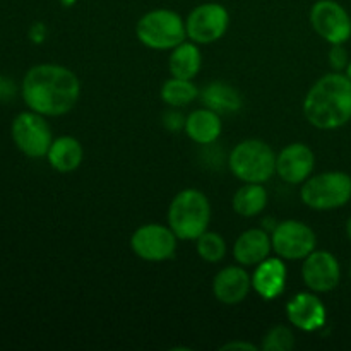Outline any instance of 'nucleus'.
<instances>
[{"mask_svg":"<svg viewBox=\"0 0 351 351\" xmlns=\"http://www.w3.org/2000/svg\"><path fill=\"white\" fill-rule=\"evenodd\" d=\"M252 290V276L245 266H226L213 280V295L225 305H237L245 300Z\"/></svg>","mask_w":351,"mask_h":351,"instance_id":"nucleus-15","label":"nucleus"},{"mask_svg":"<svg viewBox=\"0 0 351 351\" xmlns=\"http://www.w3.org/2000/svg\"><path fill=\"white\" fill-rule=\"evenodd\" d=\"M328 62L335 72H345L350 62V55L346 51L345 45H331V50L328 53Z\"/></svg>","mask_w":351,"mask_h":351,"instance_id":"nucleus-26","label":"nucleus"},{"mask_svg":"<svg viewBox=\"0 0 351 351\" xmlns=\"http://www.w3.org/2000/svg\"><path fill=\"white\" fill-rule=\"evenodd\" d=\"M10 137L17 149L31 160L47 158L48 149L53 143V132L47 117L29 108L14 117Z\"/></svg>","mask_w":351,"mask_h":351,"instance_id":"nucleus-7","label":"nucleus"},{"mask_svg":"<svg viewBox=\"0 0 351 351\" xmlns=\"http://www.w3.org/2000/svg\"><path fill=\"white\" fill-rule=\"evenodd\" d=\"M228 27V9L218 2H204L194 7L185 19L187 38L197 45H211L221 40Z\"/></svg>","mask_w":351,"mask_h":351,"instance_id":"nucleus-10","label":"nucleus"},{"mask_svg":"<svg viewBox=\"0 0 351 351\" xmlns=\"http://www.w3.org/2000/svg\"><path fill=\"white\" fill-rule=\"evenodd\" d=\"M315 153L304 143H291L276 154V175L290 185H302L314 175Z\"/></svg>","mask_w":351,"mask_h":351,"instance_id":"nucleus-13","label":"nucleus"},{"mask_svg":"<svg viewBox=\"0 0 351 351\" xmlns=\"http://www.w3.org/2000/svg\"><path fill=\"white\" fill-rule=\"evenodd\" d=\"M130 250L146 263H165L177 254L178 237L168 225L147 223L130 237Z\"/></svg>","mask_w":351,"mask_h":351,"instance_id":"nucleus-8","label":"nucleus"},{"mask_svg":"<svg viewBox=\"0 0 351 351\" xmlns=\"http://www.w3.org/2000/svg\"><path fill=\"white\" fill-rule=\"evenodd\" d=\"M199 98H201L202 105L206 108L215 110L219 115L239 112L243 103L239 89L226 84V82H211V84H208L202 89Z\"/></svg>","mask_w":351,"mask_h":351,"instance_id":"nucleus-21","label":"nucleus"},{"mask_svg":"<svg viewBox=\"0 0 351 351\" xmlns=\"http://www.w3.org/2000/svg\"><path fill=\"white\" fill-rule=\"evenodd\" d=\"M304 115L319 130H336L351 122V79L329 72L312 84L304 98Z\"/></svg>","mask_w":351,"mask_h":351,"instance_id":"nucleus-2","label":"nucleus"},{"mask_svg":"<svg viewBox=\"0 0 351 351\" xmlns=\"http://www.w3.org/2000/svg\"><path fill=\"white\" fill-rule=\"evenodd\" d=\"M345 74H346V75H348V77L351 79V58H350V62H348V67H346Z\"/></svg>","mask_w":351,"mask_h":351,"instance_id":"nucleus-30","label":"nucleus"},{"mask_svg":"<svg viewBox=\"0 0 351 351\" xmlns=\"http://www.w3.org/2000/svg\"><path fill=\"white\" fill-rule=\"evenodd\" d=\"M269 195L263 184H243L232 199V208L242 218H254L266 209Z\"/></svg>","mask_w":351,"mask_h":351,"instance_id":"nucleus-22","label":"nucleus"},{"mask_svg":"<svg viewBox=\"0 0 351 351\" xmlns=\"http://www.w3.org/2000/svg\"><path fill=\"white\" fill-rule=\"evenodd\" d=\"M136 36L149 50H173L187 38L185 19L171 9H153L137 21Z\"/></svg>","mask_w":351,"mask_h":351,"instance_id":"nucleus-6","label":"nucleus"},{"mask_svg":"<svg viewBox=\"0 0 351 351\" xmlns=\"http://www.w3.org/2000/svg\"><path fill=\"white\" fill-rule=\"evenodd\" d=\"M287 317L290 324L304 332L321 331L328 322V308L314 291H300L287 304Z\"/></svg>","mask_w":351,"mask_h":351,"instance_id":"nucleus-14","label":"nucleus"},{"mask_svg":"<svg viewBox=\"0 0 351 351\" xmlns=\"http://www.w3.org/2000/svg\"><path fill=\"white\" fill-rule=\"evenodd\" d=\"M223 122L221 115L216 113L211 108L192 110L187 117H185L184 132L191 141L201 146H209V144L216 143L218 137L221 136Z\"/></svg>","mask_w":351,"mask_h":351,"instance_id":"nucleus-18","label":"nucleus"},{"mask_svg":"<svg viewBox=\"0 0 351 351\" xmlns=\"http://www.w3.org/2000/svg\"><path fill=\"white\" fill-rule=\"evenodd\" d=\"M163 122L170 130H178V129H184L185 117L182 115L180 112H168L167 115H165Z\"/></svg>","mask_w":351,"mask_h":351,"instance_id":"nucleus-27","label":"nucleus"},{"mask_svg":"<svg viewBox=\"0 0 351 351\" xmlns=\"http://www.w3.org/2000/svg\"><path fill=\"white\" fill-rule=\"evenodd\" d=\"M273 252L285 261H304L317 247L314 230L298 219H287L274 226L271 232Z\"/></svg>","mask_w":351,"mask_h":351,"instance_id":"nucleus-9","label":"nucleus"},{"mask_svg":"<svg viewBox=\"0 0 351 351\" xmlns=\"http://www.w3.org/2000/svg\"><path fill=\"white\" fill-rule=\"evenodd\" d=\"M201 91L197 86L192 82V79H180V77H170L163 82L161 86L160 96L168 106L171 108H184V106L191 105L192 101L199 98Z\"/></svg>","mask_w":351,"mask_h":351,"instance_id":"nucleus-23","label":"nucleus"},{"mask_svg":"<svg viewBox=\"0 0 351 351\" xmlns=\"http://www.w3.org/2000/svg\"><path fill=\"white\" fill-rule=\"evenodd\" d=\"M295 348V335L290 328L278 324L266 332L263 339L264 351H291Z\"/></svg>","mask_w":351,"mask_h":351,"instance_id":"nucleus-25","label":"nucleus"},{"mask_svg":"<svg viewBox=\"0 0 351 351\" xmlns=\"http://www.w3.org/2000/svg\"><path fill=\"white\" fill-rule=\"evenodd\" d=\"M287 261L281 257H267L256 266L252 273V290L263 300H276L287 288Z\"/></svg>","mask_w":351,"mask_h":351,"instance_id":"nucleus-16","label":"nucleus"},{"mask_svg":"<svg viewBox=\"0 0 351 351\" xmlns=\"http://www.w3.org/2000/svg\"><path fill=\"white\" fill-rule=\"evenodd\" d=\"M228 168L243 184H264L276 175V153L261 139L240 141L230 153Z\"/></svg>","mask_w":351,"mask_h":351,"instance_id":"nucleus-4","label":"nucleus"},{"mask_svg":"<svg viewBox=\"0 0 351 351\" xmlns=\"http://www.w3.org/2000/svg\"><path fill=\"white\" fill-rule=\"evenodd\" d=\"M300 199L314 211H335L351 201V177L346 171L331 170L311 175L300 187Z\"/></svg>","mask_w":351,"mask_h":351,"instance_id":"nucleus-5","label":"nucleus"},{"mask_svg":"<svg viewBox=\"0 0 351 351\" xmlns=\"http://www.w3.org/2000/svg\"><path fill=\"white\" fill-rule=\"evenodd\" d=\"M195 250L199 257L206 263H219L226 256V240L219 233L206 230L197 240H195Z\"/></svg>","mask_w":351,"mask_h":351,"instance_id":"nucleus-24","label":"nucleus"},{"mask_svg":"<svg viewBox=\"0 0 351 351\" xmlns=\"http://www.w3.org/2000/svg\"><path fill=\"white\" fill-rule=\"evenodd\" d=\"M202 53L194 41H184L171 50L168 58V71L171 77L194 79L201 72Z\"/></svg>","mask_w":351,"mask_h":351,"instance_id":"nucleus-20","label":"nucleus"},{"mask_svg":"<svg viewBox=\"0 0 351 351\" xmlns=\"http://www.w3.org/2000/svg\"><path fill=\"white\" fill-rule=\"evenodd\" d=\"M237 351V350H240V351H257V346L256 345H252V343H247V341H239V339H237V341H230V343H226V345H223L221 346V351Z\"/></svg>","mask_w":351,"mask_h":351,"instance_id":"nucleus-28","label":"nucleus"},{"mask_svg":"<svg viewBox=\"0 0 351 351\" xmlns=\"http://www.w3.org/2000/svg\"><path fill=\"white\" fill-rule=\"evenodd\" d=\"M311 26L329 45H345L351 38V16L336 0H317L308 14Z\"/></svg>","mask_w":351,"mask_h":351,"instance_id":"nucleus-11","label":"nucleus"},{"mask_svg":"<svg viewBox=\"0 0 351 351\" xmlns=\"http://www.w3.org/2000/svg\"><path fill=\"white\" fill-rule=\"evenodd\" d=\"M341 264L338 257L328 250L308 254L302 264V280L305 287L314 293H329L341 283Z\"/></svg>","mask_w":351,"mask_h":351,"instance_id":"nucleus-12","label":"nucleus"},{"mask_svg":"<svg viewBox=\"0 0 351 351\" xmlns=\"http://www.w3.org/2000/svg\"><path fill=\"white\" fill-rule=\"evenodd\" d=\"M348 276H350V280H351V261H350V266H348Z\"/></svg>","mask_w":351,"mask_h":351,"instance_id":"nucleus-31","label":"nucleus"},{"mask_svg":"<svg viewBox=\"0 0 351 351\" xmlns=\"http://www.w3.org/2000/svg\"><path fill=\"white\" fill-rule=\"evenodd\" d=\"M84 158L82 144L72 136H60L53 139L47 153V161L58 173H72L77 170Z\"/></svg>","mask_w":351,"mask_h":351,"instance_id":"nucleus-19","label":"nucleus"},{"mask_svg":"<svg viewBox=\"0 0 351 351\" xmlns=\"http://www.w3.org/2000/svg\"><path fill=\"white\" fill-rule=\"evenodd\" d=\"M26 106L45 117H62L81 98V81L71 69L58 64H38L27 69L21 82Z\"/></svg>","mask_w":351,"mask_h":351,"instance_id":"nucleus-1","label":"nucleus"},{"mask_svg":"<svg viewBox=\"0 0 351 351\" xmlns=\"http://www.w3.org/2000/svg\"><path fill=\"white\" fill-rule=\"evenodd\" d=\"M273 252V242L267 230L250 228L240 233L233 243V257L240 266L256 267Z\"/></svg>","mask_w":351,"mask_h":351,"instance_id":"nucleus-17","label":"nucleus"},{"mask_svg":"<svg viewBox=\"0 0 351 351\" xmlns=\"http://www.w3.org/2000/svg\"><path fill=\"white\" fill-rule=\"evenodd\" d=\"M167 219L178 240L195 242L211 223V204L208 195L197 189H184L171 199Z\"/></svg>","mask_w":351,"mask_h":351,"instance_id":"nucleus-3","label":"nucleus"},{"mask_svg":"<svg viewBox=\"0 0 351 351\" xmlns=\"http://www.w3.org/2000/svg\"><path fill=\"white\" fill-rule=\"evenodd\" d=\"M345 232H346V237H348V240H350V243H351V216H350L348 219H346Z\"/></svg>","mask_w":351,"mask_h":351,"instance_id":"nucleus-29","label":"nucleus"}]
</instances>
